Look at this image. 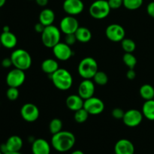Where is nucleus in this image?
<instances>
[{"label": "nucleus", "instance_id": "21", "mask_svg": "<svg viewBox=\"0 0 154 154\" xmlns=\"http://www.w3.org/2000/svg\"><path fill=\"white\" fill-rule=\"evenodd\" d=\"M5 144L8 152H19L22 149L23 142L20 136L12 135L8 138Z\"/></svg>", "mask_w": 154, "mask_h": 154}, {"label": "nucleus", "instance_id": "25", "mask_svg": "<svg viewBox=\"0 0 154 154\" xmlns=\"http://www.w3.org/2000/svg\"><path fill=\"white\" fill-rule=\"evenodd\" d=\"M140 96L144 100H150L154 98V88L150 84H146L141 87L139 90Z\"/></svg>", "mask_w": 154, "mask_h": 154}, {"label": "nucleus", "instance_id": "44", "mask_svg": "<svg viewBox=\"0 0 154 154\" xmlns=\"http://www.w3.org/2000/svg\"><path fill=\"white\" fill-rule=\"evenodd\" d=\"M5 2H6V0H0V8L3 7L4 5L5 4Z\"/></svg>", "mask_w": 154, "mask_h": 154}, {"label": "nucleus", "instance_id": "8", "mask_svg": "<svg viewBox=\"0 0 154 154\" xmlns=\"http://www.w3.org/2000/svg\"><path fill=\"white\" fill-rule=\"evenodd\" d=\"M26 80V74L24 71L16 69L11 70L6 76V84L9 87L18 88L23 84Z\"/></svg>", "mask_w": 154, "mask_h": 154}, {"label": "nucleus", "instance_id": "39", "mask_svg": "<svg viewBox=\"0 0 154 154\" xmlns=\"http://www.w3.org/2000/svg\"><path fill=\"white\" fill-rule=\"evenodd\" d=\"M136 77V72H135L134 69H129V71L126 72V78L129 80H134Z\"/></svg>", "mask_w": 154, "mask_h": 154}, {"label": "nucleus", "instance_id": "7", "mask_svg": "<svg viewBox=\"0 0 154 154\" xmlns=\"http://www.w3.org/2000/svg\"><path fill=\"white\" fill-rule=\"evenodd\" d=\"M84 108L90 115H99L103 112L105 104L102 99L93 96L84 100Z\"/></svg>", "mask_w": 154, "mask_h": 154}, {"label": "nucleus", "instance_id": "9", "mask_svg": "<svg viewBox=\"0 0 154 154\" xmlns=\"http://www.w3.org/2000/svg\"><path fill=\"white\" fill-rule=\"evenodd\" d=\"M105 35L111 42H121L125 38L126 31L120 24L113 23L106 28Z\"/></svg>", "mask_w": 154, "mask_h": 154}, {"label": "nucleus", "instance_id": "15", "mask_svg": "<svg viewBox=\"0 0 154 154\" xmlns=\"http://www.w3.org/2000/svg\"><path fill=\"white\" fill-rule=\"evenodd\" d=\"M95 83L91 79H84L78 87V95L84 100L94 96Z\"/></svg>", "mask_w": 154, "mask_h": 154}, {"label": "nucleus", "instance_id": "37", "mask_svg": "<svg viewBox=\"0 0 154 154\" xmlns=\"http://www.w3.org/2000/svg\"><path fill=\"white\" fill-rule=\"evenodd\" d=\"M2 67L5 68V69L10 68L11 66H13L11 57H6V58L3 59L2 61Z\"/></svg>", "mask_w": 154, "mask_h": 154}, {"label": "nucleus", "instance_id": "12", "mask_svg": "<svg viewBox=\"0 0 154 154\" xmlns=\"http://www.w3.org/2000/svg\"><path fill=\"white\" fill-rule=\"evenodd\" d=\"M79 26V22L77 18L71 15L64 17L60 23V31L65 35L75 34Z\"/></svg>", "mask_w": 154, "mask_h": 154}, {"label": "nucleus", "instance_id": "20", "mask_svg": "<svg viewBox=\"0 0 154 154\" xmlns=\"http://www.w3.org/2000/svg\"><path fill=\"white\" fill-rule=\"evenodd\" d=\"M55 13L51 8H45L40 12L38 16V22L45 26L53 25L55 21Z\"/></svg>", "mask_w": 154, "mask_h": 154}, {"label": "nucleus", "instance_id": "45", "mask_svg": "<svg viewBox=\"0 0 154 154\" xmlns=\"http://www.w3.org/2000/svg\"><path fill=\"white\" fill-rule=\"evenodd\" d=\"M5 154H22V153H20L19 151V152H7V153Z\"/></svg>", "mask_w": 154, "mask_h": 154}, {"label": "nucleus", "instance_id": "41", "mask_svg": "<svg viewBox=\"0 0 154 154\" xmlns=\"http://www.w3.org/2000/svg\"><path fill=\"white\" fill-rule=\"evenodd\" d=\"M0 150H1V152L3 154H5V153H7V152H8V149H7V147H6L5 143L0 145Z\"/></svg>", "mask_w": 154, "mask_h": 154}, {"label": "nucleus", "instance_id": "31", "mask_svg": "<svg viewBox=\"0 0 154 154\" xmlns=\"http://www.w3.org/2000/svg\"><path fill=\"white\" fill-rule=\"evenodd\" d=\"M89 115H90L89 113L83 108L81 109L75 111L74 119H75V122H77V123H83L87 121L89 117Z\"/></svg>", "mask_w": 154, "mask_h": 154}, {"label": "nucleus", "instance_id": "47", "mask_svg": "<svg viewBox=\"0 0 154 154\" xmlns=\"http://www.w3.org/2000/svg\"><path fill=\"white\" fill-rule=\"evenodd\" d=\"M0 154H3V153L1 152V150H0Z\"/></svg>", "mask_w": 154, "mask_h": 154}, {"label": "nucleus", "instance_id": "6", "mask_svg": "<svg viewBox=\"0 0 154 154\" xmlns=\"http://www.w3.org/2000/svg\"><path fill=\"white\" fill-rule=\"evenodd\" d=\"M108 2L107 0H96L90 6L89 13L90 16L96 20H102L106 18L111 12Z\"/></svg>", "mask_w": 154, "mask_h": 154}, {"label": "nucleus", "instance_id": "32", "mask_svg": "<svg viewBox=\"0 0 154 154\" xmlns=\"http://www.w3.org/2000/svg\"><path fill=\"white\" fill-rule=\"evenodd\" d=\"M19 90L16 87H9L6 91V96L10 101H15L19 97Z\"/></svg>", "mask_w": 154, "mask_h": 154}, {"label": "nucleus", "instance_id": "1", "mask_svg": "<svg viewBox=\"0 0 154 154\" xmlns=\"http://www.w3.org/2000/svg\"><path fill=\"white\" fill-rule=\"evenodd\" d=\"M75 136L69 131H60L53 135L51 145L54 149L60 153H64L70 150L75 144Z\"/></svg>", "mask_w": 154, "mask_h": 154}, {"label": "nucleus", "instance_id": "40", "mask_svg": "<svg viewBox=\"0 0 154 154\" xmlns=\"http://www.w3.org/2000/svg\"><path fill=\"white\" fill-rule=\"evenodd\" d=\"M36 3L40 7H45L48 4L49 0H35Z\"/></svg>", "mask_w": 154, "mask_h": 154}, {"label": "nucleus", "instance_id": "33", "mask_svg": "<svg viewBox=\"0 0 154 154\" xmlns=\"http://www.w3.org/2000/svg\"><path fill=\"white\" fill-rule=\"evenodd\" d=\"M125 111L120 108H116L111 111V115L116 120H123Z\"/></svg>", "mask_w": 154, "mask_h": 154}, {"label": "nucleus", "instance_id": "22", "mask_svg": "<svg viewBox=\"0 0 154 154\" xmlns=\"http://www.w3.org/2000/svg\"><path fill=\"white\" fill-rule=\"evenodd\" d=\"M41 68L45 74H48L49 75L54 74L56 71L60 69L58 62L54 59L51 58H48L44 60L41 65Z\"/></svg>", "mask_w": 154, "mask_h": 154}, {"label": "nucleus", "instance_id": "13", "mask_svg": "<svg viewBox=\"0 0 154 154\" xmlns=\"http://www.w3.org/2000/svg\"><path fill=\"white\" fill-rule=\"evenodd\" d=\"M54 57L60 61H67L73 55L71 46L68 45L65 42H61L57 44V45L52 48Z\"/></svg>", "mask_w": 154, "mask_h": 154}, {"label": "nucleus", "instance_id": "43", "mask_svg": "<svg viewBox=\"0 0 154 154\" xmlns=\"http://www.w3.org/2000/svg\"><path fill=\"white\" fill-rule=\"evenodd\" d=\"M10 31V28H9L8 26H5L3 27V32H9Z\"/></svg>", "mask_w": 154, "mask_h": 154}, {"label": "nucleus", "instance_id": "26", "mask_svg": "<svg viewBox=\"0 0 154 154\" xmlns=\"http://www.w3.org/2000/svg\"><path fill=\"white\" fill-rule=\"evenodd\" d=\"M93 81L96 84L99 86H105L108 82V76L105 72L102 71H98L93 78Z\"/></svg>", "mask_w": 154, "mask_h": 154}, {"label": "nucleus", "instance_id": "16", "mask_svg": "<svg viewBox=\"0 0 154 154\" xmlns=\"http://www.w3.org/2000/svg\"><path fill=\"white\" fill-rule=\"evenodd\" d=\"M115 154H134L135 147L131 141L128 139H120L117 141L114 146Z\"/></svg>", "mask_w": 154, "mask_h": 154}, {"label": "nucleus", "instance_id": "27", "mask_svg": "<svg viewBox=\"0 0 154 154\" xmlns=\"http://www.w3.org/2000/svg\"><path fill=\"white\" fill-rule=\"evenodd\" d=\"M63 129V122L60 119L54 118L51 120L49 123V130L52 135L57 134L62 131Z\"/></svg>", "mask_w": 154, "mask_h": 154}, {"label": "nucleus", "instance_id": "35", "mask_svg": "<svg viewBox=\"0 0 154 154\" xmlns=\"http://www.w3.org/2000/svg\"><path fill=\"white\" fill-rule=\"evenodd\" d=\"M111 9H118L123 5V0H108Z\"/></svg>", "mask_w": 154, "mask_h": 154}, {"label": "nucleus", "instance_id": "3", "mask_svg": "<svg viewBox=\"0 0 154 154\" xmlns=\"http://www.w3.org/2000/svg\"><path fill=\"white\" fill-rule=\"evenodd\" d=\"M12 64L16 69L26 71L32 66V60L28 51L23 49H16L11 53L10 56Z\"/></svg>", "mask_w": 154, "mask_h": 154}, {"label": "nucleus", "instance_id": "34", "mask_svg": "<svg viewBox=\"0 0 154 154\" xmlns=\"http://www.w3.org/2000/svg\"><path fill=\"white\" fill-rule=\"evenodd\" d=\"M76 42H77V38L75 34L66 35V37H65V43L67 44L68 45H69V46H72L73 45H75Z\"/></svg>", "mask_w": 154, "mask_h": 154}, {"label": "nucleus", "instance_id": "24", "mask_svg": "<svg viewBox=\"0 0 154 154\" xmlns=\"http://www.w3.org/2000/svg\"><path fill=\"white\" fill-rule=\"evenodd\" d=\"M143 115L147 120L153 121L154 120V99L147 100L144 102L142 106Z\"/></svg>", "mask_w": 154, "mask_h": 154}, {"label": "nucleus", "instance_id": "10", "mask_svg": "<svg viewBox=\"0 0 154 154\" xmlns=\"http://www.w3.org/2000/svg\"><path fill=\"white\" fill-rule=\"evenodd\" d=\"M40 111L37 105L33 103H26L21 107L20 115L23 120L33 123L38 119Z\"/></svg>", "mask_w": 154, "mask_h": 154}, {"label": "nucleus", "instance_id": "46", "mask_svg": "<svg viewBox=\"0 0 154 154\" xmlns=\"http://www.w3.org/2000/svg\"><path fill=\"white\" fill-rule=\"evenodd\" d=\"M1 46H2V45H1V42H0V48H1Z\"/></svg>", "mask_w": 154, "mask_h": 154}, {"label": "nucleus", "instance_id": "48", "mask_svg": "<svg viewBox=\"0 0 154 154\" xmlns=\"http://www.w3.org/2000/svg\"><path fill=\"white\" fill-rule=\"evenodd\" d=\"M153 99H154V98H153Z\"/></svg>", "mask_w": 154, "mask_h": 154}, {"label": "nucleus", "instance_id": "23", "mask_svg": "<svg viewBox=\"0 0 154 154\" xmlns=\"http://www.w3.org/2000/svg\"><path fill=\"white\" fill-rule=\"evenodd\" d=\"M77 41L81 43H87L92 38V32L88 28L84 26H79L75 33Z\"/></svg>", "mask_w": 154, "mask_h": 154}, {"label": "nucleus", "instance_id": "18", "mask_svg": "<svg viewBox=\"0 0 154 154\" xmlns=\"http://www.w3.org/2000/svg\"><path fill=\"white\" fill-rule=\"evenodd\" d=\"M0 42L2 46L4 48L7 49H13L17 44V36L11 31L3 32L0 35Z\"/></svg>", "mask_w": 154, "mask_h": 154}, {"label": "nucleus", "instance_id": "11", "mask_svg": "<svg viewBox=\"0 0 154 154\" xmlns=\"http://www.w3.org/2000/svg\"><path fill=\"white\" fill-rule=\"evenodd\" d=\"M142 112L136 109H130L126 111L123 118V122L128 127H136L139 126L143 120Z\"/></svg>", "mask_w": 154, "mask_h": 154}, {"label": "nucleus", "instance_id": "36", "mask_svg": "<svg viewBox=\"0 0 154 154\" xmlns=\"http://www.w3.org/2000/svg\"><path fill=\"white\" fill-rule=\"evenodd\" d=\"M147 14L152 18H154V2L149 3L147 6Z\"/></svg>", "mask_w": 154, "mask_h": 154}, {"label": "nucleus", "instance_id": "30", "mask_svg": "<svg viewBox=\"0 0 154 154\" xmlns=\"http://www.w3.org/2000/svg\"><path fill=\"white\" fill-rule=\"evenodd\" d=\"M121 46L125 53H133L136 48L135 42L132 39L126 38L121 42Z\"/></svg>", "mask_w": 154, "mask_h": 154}, {"label": "nucleus", "instance_id": "28", "mask_svg": "<svg viewBox=\"0 0 154 154\" xmlns=\"http://www.w3.org/2000/svg\"><path fill=\"white\" fill-rule=\"evenodd\" d=\"M144 0H123V5L130 11L137 10L141 7Z\"/></svg>", "mask_w": 154, "mask_h": 154}, {"label": "nucleus", "instance_id": "5", "mask_svg": "<svg viewBox=\"0 0 154 154\" xmlns=\"http://www.w3.org/2000/svg\"><path fill=\"white\" fill-rule=\"evenodd\" d=\"M42 42L43 45L48 48H53L55 45L60 42L61 31L60 28L54 25L45 27L42 33Z\"/></svg>", "mask_w": 154, "mask_h": 154}, {"label": "nucleus", "instance_id": "38", "mask_svg": "<svg viewBox=\"0 0 154 154\" xmlns=\"http://www.w3.org/2000/svg\"><path fill=\"white\" fill-rule=\"evenodd\" d=\"M45 27H46L45 26H44L43 24L41 23L40 22H38V23H37L35 25L34 29H35V31L36 32L42 34V33L43 32L44 30H45Z\"/></svg>", "mask_w": 154, "mask_h": 154}, {"label": "nucleus", "instance_id": "2", "mask_svg": "<svg viewBox=\"0 0 154 154\" xmlns=\"http://www.w3.org/2000/svg\"><path fill=\"white\" fill-rule=\"evenodd\" d=\"M51 76L53 84L56 88L62 91H66L72 87L73 84V77L72 74L66 69L60 68Z\"/></svg>", "mask_w": 154, "mask_h": 154}, {"label": "nucleus", "instance_id": "4", "mask_svg": "<svg viewBox=\"0 0 154 154\" xmlns=\"http://www.w3.org/2000/svg\"><path fill=\"white\" fill-rule=\"evenodd\" d=\"M98 71V63L93 57H85L78 64V74L83 79H93Z\"/></svg>", "mask_w": 154, "mask_h": 154}, {"label": "nucleus", "instance_id": "29", "mask_svg": "<svg viewBox=\"0 0 154 154\" xmlns=\"http://www.w3.org/2000/svg\"><path fill=\"white\" fill-rule=\"evenodd\" d=\"M123 61L129 69H134L137 64V59L132 53H125L123 56Z\"/></svg>", "mask_w": 154, "mask_h": 154}, {"label": "nucleus", "instance_id": "19", "mask_svg": "<svg viewBox=\"0 0 154 154\" xmlns=\"http://www.w3.org/2000/svg\"><path fill=\"white\" fill-rule=\"evenodd\" d=\"M84 100L77 94L70 95L66 100V105L69 110L72 111H76L78 110L84 108Z\"/></svg>", "mask_w": 154, "mask_h": 154}, {"label": "nucleus", "instance_id": "42", "mask_svg": "<svg viewBox=\"0 0 154 154\" xmlns=\"http://www.w3.org/2000/svg\"><path fill=\"white\" fill-rule=\"evenodd\" d=\"M71 154H84V152L81 151V150H75V151H73L72 153H71Z\"/></svg>", "mask_w": 154, "mask_h": 154}, {"label": "nucleus", "instance_id": "14", "mask_svg": "<svg viewBox=\"0 0 154 154\" xmlns=\"http://www.w3.org/2000/svg\"><path fill=\"white\" fill-rule=\"evenodd\" d=\"M63 8L68 15L76 16L82 13L84 9V4L82 0H65Z\"/></svg>", "mask_w": 154, "mask_h": 154}, {"label": "nucleus", "instance_id": "17", "mask_svg": "<svg viewBox=\"0 0 154 154\" xmlns=\"http://www.w3.org/2000/svg\"><path fill=\"white\" fill-rule=\"evenodd\" d=\"M51 150L50 144L44 138H37L32 143V154H50Z\"/></svg>", "mask_w": 154, "mask_h": 154}]
</instances>
